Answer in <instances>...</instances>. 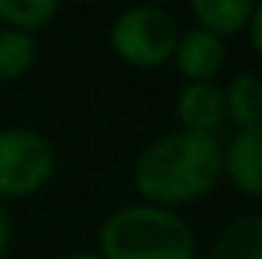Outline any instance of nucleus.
I'll return each mask as SVG.
<instances>
[{"instance_id":"obj_1","label":"nucleus","mask_w":262,"mask_h":259,"mask_svg":"<svg viewBox=\"0 0 262 259\" xmlns=\"http://www.w3.org/2000/svg\"><path fill=\"white\" fill-rule=\"evenodd\" d=\"M223 180V140L216 134L171 131L146 143L134 162L131 183L143 204L165 210L201 201Z\"/></svg>"},{"instance_id":"obj_2","label":"nucleus","mask_w":262,"mask_h":259,"mask_svg":"<svg viewBox=\"0 0 262 259\" xmlns=\"http://www.w3.org/2000/svg\"><path fill=\"white\" fill-rule=\"evenodd\" d=\"M104 259H198L195 232L177 210L156 204H125L98 232Z\"/></svg>"},{"instance_id":"obj_3","label":"nucleus","mask_w":262,"mask_h":259,"mask_svg":"<svg viewBox=\"0 0 262 259\" xmlns=\"http://www.w3.org/2000/svg\"><path fill=\"white\" fill-rule=\"evenodd\" d=\"M180 25L165 6L140 3L122 9L110 25V49L131 67H159L174 58Z\"/></svg>"},{"instance_id":"obj_4","label":"nucleus","mask_w":262,"mask_h":259,"mask_svg":"<svg viewBox=\"0 0 262 259\" xmlns=\"http://www.w3.org/2000/svg\"><path fill=\"white\" fill-rule=\"evenodd\" d=\"M55 168L58 153L43 131L25 125L0 128V201L34 195L52 180Z\"/></svg>"},{"instance_id":"obj_5","label":"nucleus","mask_w":262,"mask_h":259,"mask_svg":"<svg viewBox=\"0 0 262 259\" xmlns=\"http://www.w3.org/2000/svg\"><path fill=\"white\" fill-rule=\"evenodd\" d=\"M223 177L244 195L262 201V125L235 131L232 140L223 143Z\"/></svg>"},{"instance_id":"obj_6","label":"nucleus","mask_w":262,"mask_h":259,"mask_svg":"<svg viewBox=\"0 0 262 259\" xmlns=\"http://www.w3.org/2000/svg\"><path fill=\"white\" fill-rule=\"evenodd\" d=\"M171 61L186 76V82H213L216 73L226 67V40H220L201 28L180 31Z\"/></svg>"},{"instance_id":"obj_7","label":"nucleus","mask_w":262,"mask_h":259,"mask_svg":"<svg viewBox=\"0 0 262 259\" xmlns=\"http://www.w3.org/2000/svg\"><path fill=\"white\" fill-rule=\"evenodd\" d=\"M177 122L183 131H198V134H216L226 122V101L223 89L216 82H186L177 92L174 104Z\"/></svg>"},{"instance_id":"obj_8","label":"nucleus","mask_w":262,"mask_h":259,"mask_svg":"<svg viewBox=\"0 0 262 259\" xmlns=\"http://www.w3.org/2000/svg\"><path fill=\"white\" fill-rule=\"evenodd\" d=\"M195 28L226 40L241 31H247V21L253 15V0H192Z\"/></svg>"},{"instance_id":"obj_9","label":"nucleus","mask_w":262,"mask_h":259,"mask_svg":"<svg viewBox=\"0 0 262 259\" xmlns=\"http://www.w3.org/2000/svg\"><path fill=\"white\" fill-rule=\"evenodd\" d=\"M226 119L238 131L259 128L262 125V79L256 73H235L223 89Z\"/></svg>"},{"instance_id":"obj_10","label":"nucleus","mask_w":262,"mask_h":259,"mask_svg":"<svg viewBox=\"0 0 262 259\" xmlns=\"http://www.w3.org/2000/svg\"><path fill=\"white\" fill-rule=\"evenodd\" d=\"M210 259H262V213H244L213 241Z\"/></svg>"},{"instance_id":"obj_11","label":"nucleus","mask_w":262,"mask_h":259,"mask_svg":"<svg viewBox=\"0 0 262 259\" xmlns=\"http://www.w3.org/2000/svg\"><path fill=\"white\" fill-rule=\"evenodd\" d=\"M37 61V37L0 25V82L21 79Z\"/></svg>"},{"instance_id":"obj_12","label":"nucleus","mask_w":262,"mask_h":259,"mask_svg":"<svg viewBox=\"0 0 262 259\" xmlns=\"http://www.w3.org/2000/svg\"><path fill=\"white\" fill-rule=\"evenodd\" d=\"M61 12L58 0H0V25L25 34H37Z\"/></svg>"},{"instance_id":"obj_13","label":"nucleus","mask_w":262,"mask_h":259,"mask_svg":"<svg viewBox=\"0 0 262 259\" xmlns=\"http://www.w3.org/2000/svg\"><path fill=\"white\" fill-rule=\"evenodd\" d=\"M247 37H250V46L256 49V55L262 58V3H253V15L247 21Z\"/></svg>"},{"instance_id":"obj_14","label":"nucleus","mask_w":262,"mask_h":259,"mask_svg":"<svg viewBox=\"0 0 262 259\" xmlns=\"http://www.w3.org/2000/svg\"><path fill=\"white\" fill-rule=\"evenodd\" d=\"M9 241H12V220H9V210H6V204L0 201V259L6 256V250H9Z\"/></svg>"},{"instance_id":"obj_15","label":"nucleus","mask_w":262,"mask_h":259,"mask_svg":"<svg viewBox=\"0 0 262 259\" xmlns=\"http://www.w3.org/2000/svg\"><path fill=\"white\" fill-rule=\"evenodd\" d=\"M64 259H104L101 253H95V250H76V253H70Z\"/></svg>"}]
</instances>
